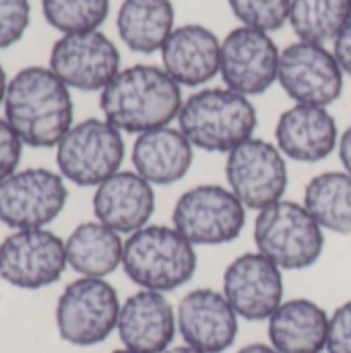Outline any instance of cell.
I'll return each instance as SVG.
<instances>
[{
	"label": "cell",
	"mask_w": 351,
	"mask_h": 353,
	"mask_svg": "<svg viewBox=\"0 0 351 353\" xmlns=\"http://www.w3.org/2000/svg\"><path fill=\"white\" fill-rule=\"evenodd\" d=\"M66 201L68 188L60 172L17 170L0 182V223L12 230L46 228L64 211Z\"/></svg>",
	"instance_id": "obj_9"
},
{
	"label": "cell",
	"mask_w": 351,
	"mask_h": 353,
	"mask_svg": "<svg viewBox=\"0 0 351 353\" xmlns=\"http://www.w3.org/2000/svg\"><path fill=\"white\" fill-rule=\"evenodd\" d=\"M228 188L246 209L263 211L283 199L288 190V163L279 147L248 139L228 153Z\"/></svg>",
	"instance_id": "obj_11"
},
{
	"label": "cell",
	"mask_w": 351,
	"mask_h": 353,
	"mask_svg": "<svg viewBox=\"0 0 351 353\" xmlns=\"http://www.w3.org/2000/svg\"><path fill=\"white\" fill-rule=\"evenodd\" d=\"M279 56L269 33L242 25L221 41L219 74L228 89L246 97L261 95L277 81Z\"/></svg>",
	"instance_id": "obj_14"
},
{
	"label": "cell",
	"mask_w": 351,
	"mask_h": 353,
	"mask_svg": "<svg viewBox=\"0 0 351 353\" xmlns=\"http://www.w3.org/2000/svg\"><path fill=\"white\" fill-rule=\"evenodd\" d=\"M327 353H351V300L343 302L329 319Z\"/></svg>",
	"instance_id": "obj_30"
},
{
	"label": "cell",
	"mask_w": 351,
	"mask_h": 353,
	"mask_svg": "<svg viewBox=\"0 0 351 353\" xmlns=\"http://www.w3.org/2000/svg\"><path fill=\"white\" fill-rule=\"evenodd\" d=\"M116 331L130 352L166 353L176 337L178 321L163 294L141 290L122 304Z\"/></svg>",
	"instance_id": "obj_17"
},
{
	"label": "cell",
	"mask_w": 351,
	"mask_h": 353,
	"mask_svg": "<svg viewBox=\"0 0 351 353\" xmlns=\"http://www.w3.org/2000/svg\"><path fill=\"white\" fill-rule=\"evenodd\" d=\"M41 12L64 35L97 31L110 14V0H41Z\"/></svg>",
	"instance_id": "obj_27"
},
{
	"label": "cell",
	"mask_w": 351,
	"mask_h": 353,
	"mask_svg": "<svg viewBox=\"0 0 351 353\" xmlns=\"http://www.w3.org/2000/svg\"><path fill=\"white\" fill-rule=\"evenodd\" d=\"M4 116L23 145L33 149L58 147L72 128V97L50 68L27 66L8 81Z\"/></svg>",
	"instance_id": "obj_1"
},
{
	"label": "cell",
	"mask_w": 351,
	"mask_h": 353,
	"mask_svg": "<svg viewBox=\"0 0 351 353\" xmlns=\"http://www.w3.org/2000/svg\"><path fill=\"white\" fill-rule=\"evenodd\" d=\"M120 308L112 283L97 277H79L64 288L56 302L58 335L74 347L99 345L118 329Z\"/></svg>",
	"instance_id": "obj_6"
},
{
	"label": "cell",
	"mask_w": 351,
	"mask_h": 353,
	"mask_svg": "<svg viewBox=\"0 0 351 353\" xmlns=\"http://www.w3.org/2000/svg\"><path fill=\"white\" fill-rule=\"evenodd\" d=\"M161 62L180 87H201L219 72L221 41L205 25L176 27L161 48Z\"/></svg>",
	"instance_id": "obj_20"
},
{
	"label": "cell",
	"mask_w": 351,
	"mask_h": 353,
	"mask_svg": "<svg viewBox=\"0 0 351 353\" xmlns=\"http://www.w3.org/2000/svg\"><path fill=\"white\" fill-rule=\"evenodd\" d=\"M29 0H0V50L17 43L29 27Z\"/></svg>",
	"instance_id": "obj_29"
},
{
	"label": "cell",
	"mask_w": 351,
	"mask_h": 353,
	"mask_svg": "<svg viewBox=\"0 0 351 353\" xmlns=\"http://www.w3.org/2000/svg\"><path fill=\"white\" fill-rule=\"evenodd\" d=\"M339 157H341V163L345 168V172L351 174V126L339 137Z\"/></svg>",
	"instance_id": "obj_33"
},
{
	"label": "cell",
	"mask_w": 351,
	"mask_h": 353,
	"mask_svg": "<svg viewBox=\"0 0 351 353\" xmlns=\"http://www.w3.org/2000/svg\"><path fill=\"white\" fill-rule=\"evenodd\" d=\"M166 353H205L201 352V350H194V347H190V345H180V347H172V350H168Z\"/></svg>",
	"instance_id": "obj_36"
},
{
	"label": "cell",
	"mask_w": 351,
	"mask_h": 353,
	"mask_svg": "<svg viewBox=\"0 0 351 353\" xmlns=\"http://www.w3.org/2000/svg\"><path fill=\"white\" fill-rule=\"evenodd\" d=\"M277 81L296 103L306 105L327 108L343 93V70L335 54L302 39L281 52Z\"/></svg>",
	"instance_id": "obj_12"
},
{
	"label": "cell",
	"mask_w": 351,
	"mask_h": 353,
	"mask_svg": "<svg viewBox=\"0 0 351 353\" xmlns=\"http://www.w3.org/2000/svg\"><path fill=\"white\" fill-rule=\"evenodd\" d=\"M304 207L323 230L351 236V174L323 172L304 188Z\"/></svg>",
	"instance_id": "obj_25"
},
{
	"label": "cell",
	"mask_w": 351,
	"mask_h": 353,
	"mask_svg": "<svg viewBox=\"0 0 351 353\" xmlns=\"http://www.w3.org/2000/svg\"><path fill=\"white\" fill-rule=\"evenodd\" d=\"M172 0H124L116 27L120 39L139 54H153L163 48L174 27Z\"/></svg>",
	"instance_id": "obj_24"
},
{
	"label": "cell",
	"mask_w": 351,
	"mask_h": 353,
	"mask_svg": "<svg viewBox=\"0 0 351 353\" xmlns=\"http://www.w3.org/2000/svg\"><path fill=\"white\" fill-rule=\"evenodd\" d=\"M64 244L68 267L81 277L106 279L122 267L124 242L118 232L101 221H85L77 225Z\"/></svg>",
	"instance_id": "obj_23"
},
{
	"label": "cell",
	"mask_w": 351,
	"mask_h": 353,
	"mask_svg": "<svg viewBox=\"0 0 351 353\" xmlns=\"http://www.w3.org/2000/svg\"><path fill=\"white\" fill-rule=\"evenodd\" d=\"M351 19V0H292L290 23L302 41H335Z\"/></svg>",
	"instance_id": "obj_26"
},
{
	"label": "cell",
	"mask_w": 351,
	"mask_h": 353,
	"mask_svg": "<svg viewBox=\"0 0 351 353\" xmlns=\"http://www.w3.org/2000/svg\"><path fill=\"white\" fill-rule=\"evenodd\" d=\"M238 319L223 292L211 288L188 292L176 310L178 331L184 343L205 353H223L234 345Z\"/></svg>",
	"instance_id": "obj_16"
},
{
	"label": "cell",
	"mask_w": 351,
	"mask_h": 353,
	"mask_svg": "<svg viewBox=\"0 0 351 353\" xmlns=\"http://www.w3.org/2000/svg\"><path fill=\"white\" fill-rule=\"evenodd\" d=\"M132 165L153 186H170L180 182L194 159L192 143L180 128H155L137 137L132 145Z\"/></svg>",
	"instance_id": "obj_21"
},
{
	"label": "cell",
	"mask_w": 351,
	"mask_h": 353,
	"mask_svg": "<svg viewBox=\"0 0 351 353\" xmlns=\"http://www.w3.org/2000/svg\"><path fill=\"white\" fill-rule=\"evenodd\" d=\"M112 353H137V352H130V350H126V347H122V350H116V352Z\"/></svg>",
	"instance_id": "obj_37"
},
{
	"label": "cell",
	"mask_w": 351,
	"mask_h": 353,
	"mask_svg": "<svg viewBox=\"0 0 351 353\" xmlns=\"http://www.w3.org/2000/svg\"><path fill=\"white\" fill-rule=\"evenodd\" d=\"M6 87H8V83H6V74H4V68H2V64H0V105L4 103Z\"/></svg>",
	"instance_id": "obj_35"
},
{
	"label": "cell",
	"mask_w": 351,
	"mask_h": 353,
	"mask_svg": "<svg viewBox=\"0 0 351 353\" xmlns=\"http://www.w3.org/2000/svg\"><path fill=\"white\" fill-rule=\"evenodd\" d=\"M333 54H335L341 70L351 74V19L345 23V27L339 31V35L335 37Z\"/></svg>",
	"instance_id": "obj_32"
},
{
	"label": "cell",
	"mask_w": 351,
	"mask_h": 353,
	"mask_svg": "<svg viewBox=\"0 0 351 353\" xmlns=\"http://www.w3.org/2000/svg\"><path fill=\"white\" fill-rule=\"evenodd\" d=\"M66 244L46 228L14 230L0 242V279L19 290L54 285L66 271Z\"/></svg>",
	"instance_id": "obj_10"
},
{
	"label": "cell",
	"mask_w": 351,
	"mask_h": 353,
	"mask_svg": "<svg viewBox=\"0 0 351 353\" xmlns=\"http://www.w3.org/2000/svg\"><path fill=\"white\" fill-rule=\"evenodd\" d=\"M275 139L285 157L302 163L323 161L339 147V130L331 112L306 103H296L279 116Z\"/></svg>",
	"instance_id": "obj_19"
},
{
	"label": "cell",
	"mask_w": 351,
	"mask_h": 353,
	"mask_svg": "<svg viewBox=\"0 0 351 353\" xmlns=\"http://www.w3.org/2000/svg\"><path fill=\"white\" fill-rule=\"evenodd\" d=\"M257 252L281 271H302L317 265L325 248V230L304 203L277 201L259 211L254 219Z\"/></svg>",
	"instance_id": "obj_5"
},
{
	"label": "cell",
	"mask_w": 351,
	"mask_h": 353,
	"mask_svg": "<svg viewBox=\"0 0 351 353\" xmlns=\"http://www.w3.org/2000/svg\"><path fill=\"white\" fill-rule=\"evenodd\" d=\"M232 12L252 29L265 33L281 29L290 21L292 0H228Z\"/></svg>",
	"instance_id": "obj_28"
},
{
	"label": "cell",
	"mask_w": 351,
	"mask_h": 353,
	"mask_svg": "<svg viewBox=\"0 0 351 353\" xmlns=\"http://www.w3.org/2000/svg\"><path fill=\"white\" fill-rule=\"evenodd\" d=\"M172 221L190 244L219 246L242 234L246 207L230 188L219 184H201L178 199Z\"/></svg>",
	"instance_id": "obj_8"
},
{
	"label": "cell",
	"mask_w": 351,
	"mask_h": 353,
	"mask_svg": "<svg viewBox=\"0 0 351 353\" xmlns=\"http://www.w3.org/2000/svg\"><path fill=\"white\" fill-rule=\"evenodd\" d=\"M238 353H279L277 350H273L271 345L267 343H250L246 347H242Z\"/></svg>",
	"instance_id": "obj_34"
},
{
	"label": "cell",
	"mask_w": 351,
	"mask_h": 353,
	"mask_svg": "<svg viewBox=\"0 0 351 353\" xmlns=\"http://www.w3.org/2000/svg\"><path fill=\"white\" fill-rule=\"evenodd\" d=\"M329 314L308 298L283 302L269 319V345L279 353H323Z\"/></svg>",
	"instance_id": "obj_22"
},
{
	"label": "cell",
	"mask_w": 351,
	"mask_h": 353,
	"mask_svg": "<svg viewBox=\"0 0 351 353\" xmlns=\"http://www.w3.org/2000/svg\"><path fill=\"white\" fill-rule=\"evenodd\" d=\"M50 70L79 91H103L120 72V52L101 31L62 35L50 52Z\"/></svg>",
	"instance_id": "obj_13"
},
{
	"label": "cell",
	"mask_w": 351,
	"mask_h": 353,
	"mask_svg": "<svg viewBox=\"0 0 351 353\" xmlns=\"http://www.w3.org/2000/svg\"><path fill=\"white\" fill-rule=\"evenodd\" d=\"M155 211V192L143 176L118 172L95 188L93 213L97 221L118 234H134L149 225Z\"/></svg>",
	"instance_id": "obj_18"
},
{
	"label": "cell",
	"mask_w": 351,
	"mask_h": 353,
	"mask_svg": "<svg viewBox=\"0 0 351 353\" xmlns=\"http://www.w3.org/2000/svg\"><path fill=\"white\" fill-rule=\"evenodd\" d=\"M23 141L12 130V126L0 118V182L10 178L21 161Z\"/></svg>",
	"instance_id": "obj_31"
},
{
	"label": "cell",
	"mask_w": 351,
	"mask_h": 353,
	"mask_svg": "<svg viewBox=\"0 0 351 353\" xmlns=\"http://www.w3.org/2000/svg\"><path fill=\"white\" fill-rule=\"evenodd\" d=\"M283 273L261 252L240 254L223 273V296L240 319L269 321L283 300Z\"/></svg>",
	"instance_id": "obj_15"
},
{
	"label": "cell",
	"mask_w": 351,
	"mask_h": 353,
	"mask_svg": "<svg viewBox=\"0 0 351 353\" xmlns=\"http://www.w3.org/2000/svg\"><path fill=\"white\" fill-rule=\"evenodd\" d=\"M259 124L257 108L232 89H201L184 99L178 126L192 147L209 153H230L252 139Z\"/></svg>",
	"instance_id": "obj_3"
},
{
	"label": "cell",
	"mask_w": 351,
	"mask_h": 353,
	"mask_svg": "<svg viewBox=\"0 0 351 353\" xmlns=\"http://www.w3.org/2000/svg\"><path fill=\"white\" fill-rule=\"evenodd\" d=\"M180 85L159 66L134 64L120 70L101 91L103 118L120 132H149L168 126L182 108Z\"/></svg>",
	"instance_id": "obj_2"
},
{
	"label": "cell",
	"mask_w": 351,
	"mask_h": 353,
	"mask_svg": "<svg viewBox=\"0 0 351 353\" xmlns=\"http://www.w3.org/2000/svg\"><path fill=\"white\" fill-rule=\"evenodd\" d=\"M122 269L149 292H174L197 273V250L174 225H145L124 242Z\"/></svg>",
	"instance_id": "obj_4"
},
{
	"label": "cell",
	"mask_w": 351,
	"mask_h": 353,
	"mask_svg": "<svg viewBox=\"0 0 351 353\" xmlns=\"http://www.w3.org/2000/svg\"><path fill=\"white\" fill-rule=\"evenodd\" d=\"M124 161L122 132L106 118L74 124L56 147L58 172L77 186H99L120 172Z\"/></svg>",
	"instance_id": "obj_7"
}]
</instances>
